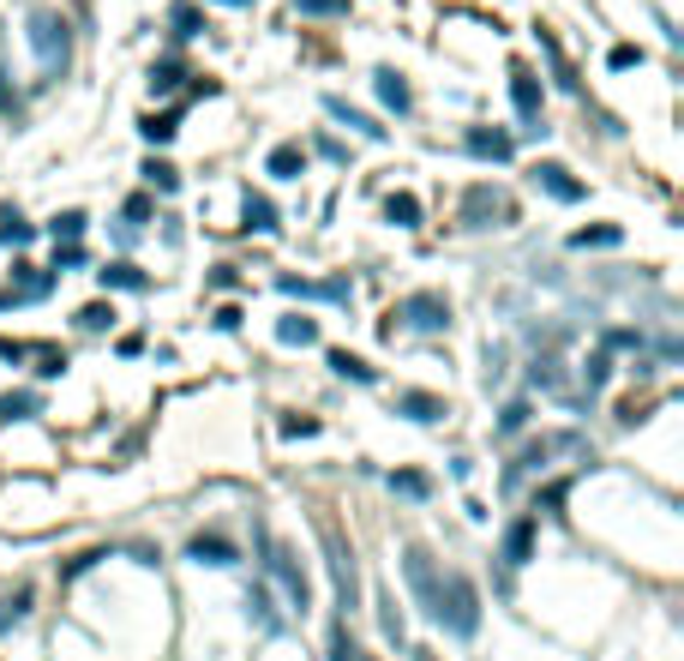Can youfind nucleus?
Returning a JSON list of instances; mask_svg holds the SVG:
<instances>
[{
    "mask_svg": "<svg viewBox=\"0 0 684 661\" xmlns=\"http://www.w3.org/2000/svg\"><path fill=\"white\" fill-rule=\"evenodd\" d=\"M253 547H259V571H264V584H276V589H283V601H288L283 613H300V620H307V608H312V584H307V571H300L295 547H288V542H276V535L264 530L259 518H253Z\"/></svg>",
    "mask_w": 684,
    "mask_h": 661,
    "instance_id": "nucleus-1",
    "label": "nucleus"
},
{
    "mask_svg": "<svg viewBox=\"0 0 684 661\" xmlns=\"http://www.w3.org/2000/svg\"><path fill=\"white\" fill-rule=\"evenodd\" d=\"M378 331H385V338H397V331H414V338H444V331H451V301H444L439 289H414V295H402L397 307L385 313Z\"/></svg>",
    "mask_w": 684,
    "mask_h": 661,
    "instance_id": "nucleus-2",
    "label": "nucleus"
},
{
    "mask_svg": "<svg viewBox=\"0 0 684 661\" xmlns=\"http://www.w3.org/2000/svg\"><path fill=\"white\" fill-rule=\"evenodd\" d=\"M558 452H570V457H594V445L582 440V433H541V440H529V445L517 452V463L504 469V493H517L529 475H541V469L553 463Z\"/></svg>",
    "mask_w": 684,
    "mask_h": 661,
    "instance_id": "nucleus-3",
    "label": "nucleus"
},
{
    "mask_svg": "<svg viewBox=\"0 0 684 661\" xmlns=\"http://www.w3.org/2000/svg\"><path fill=\"white\" fill-rule=\"evenodd\" d=\"M30 54H37V66H42V78H61L66 66H73V30H66V18L61 13H49V7H37L30 13Z\"/></svg>",
    "mask_w": 684,
    "mask_h": 661,
    "instance_id": "nucleus-4",
    "label": "nucleus"
},
{
    "mask_svg": "<svg viewBox=\"0 0 684 661\" xmlns=\"http://www.w3.org/2000/svg\"><path fill=\"white\" fill-rule=\"evenodd\" d=\"M402 577H409V589H414V601H421L426 620H439L451 571H439V559L426 554V547H402Z\"/></svg>",
    "mask_w": 684,
    "mask_h": 661,
    "instance_id": "nucleus-5",
    "label": "nucleus"
},
{
    "mask_svg": "<svg viewBox=\"0 0 684 661\" xmlns=\"http://www.w3.org/2000/svg\"><path fill=\"white\" fill-rule=\"evenodd\" d=\"M324 559H331V584H336V608L354 613L361 608V565H354V554L343 547V535L324 523Z\"/></svg>",
    "mask_w": 684,
    "mask_h": 661,
    "instance_id": "nucleus-6",
    "label": "nucleus"
},
{
    "mask_svg": "<svg viewBox=\"0 0 684 661\" xmlns=\"http://www.w3.org/2000/svg\"><path fill=\"white\" fill-rule=\"evenodd\" d=\"M492 217L499 223H517V205H511V193H499V187H468L463 193V229H492Z\"/></svg>",
    "mask_w": 684,
    "mask_h": 661,
    "instance_id": "nucleus-7",
    "label": "nucleus"
},
{
    "mask_svg": "<svg viewBox=\"0 0 684 661\" xmlns=\"http://www.w3.org/2000/svg\"><path fill=\"white\" fill-rule=\"evenodd\" d=\"M534 542H541V523L522 511V518H511L504 523V535H499V565L504 571H522L534 559Z\"/></svg>",
    "mask_w": 684,
    "mask_h": 661,
    "instance_id": "nucleus-8",
    "label": "nucleus"
},
{
    "mask_svg": "<svg viewBox=\"0 0 684 661\" xmlns=\"http://www.w3.org/2000/svg\"><path fill=\"white\" fill-rule=\"evenodd\" d=\"M49 295H54V271H42V265L18 259V265H13V283L0 289V313L18 307V301H49Z\"/></svg>",
    "mask_w": 684,
    "mask_h": 661,
    "instance_id": "nucleus-9",
    "label": "nucleus"
},
{
    "mask_svg": "<svg viewBox=\"0 0 684 661\" xmlns=\"http://www.w3.org/2000/svg\"><path fill=\"white\" fill-rule=\"evenodd\" d=\"M529 181L541 187L546 199H558V205H582V193H589V187H582L577 175L565 169V163H553V156H541V163H534V169H529Z\"/></svg>",
    "mask_w": 684,
    "mask_h": 661,
    "instance_id": "nucleus-10",
    "label": "nucleus"
},
{
    "mask_svg": "<svg viewBox=\"0 0 684 661\" xmlns=\"http://www.w3.org/2000/svg\"><path fill=\"white\" fill-rule=\"evenodd\" d=\"M511 103L522 115V132H546V115H541V78L529 66H511Z\"/></svg>",
    "mask_w": 684,
    "mask_h": 661,
    "instance_id": "nucleus-11",
    "label": "nucleus"
},
{
    "mask_svg": "<svg viewBox=\"0 0 684 661\" xmlns=\"http://www.w3.org/2000/svg\"><path fill=\"white\" fill-rule=\"evenodd\" d=\"M276 289H283V295H300V301H331V307H349V295H354L349 271L331 277V283H307V277H276Z\"/></svg>",
    "mask_w": 684,
    "mask_h": 661,
    "instance_id": "nucleus-12",
    "label": "nucleus"
},
{
    "mask_svg": "<svg viewBox=\"0 0 684 661\" xmlns=\"http://www.w3.org/2000/svg\"><path fill=\"white\" fill-rule=\"evenodd\" d=\"M246 620L259 625V632H288V613L276 608V596H271V584H264V577H253V584H246Z\"/></svg>",
    "mask_w": 684,
    "mask_h": 661,
    "instance_id": "nucleus-13",
    "label": "nucleus"
},
{
    "mask_svg": "<svg viewBox=\"0 0 684 661\" xmlns=\"http://www.w3.org/2000/svg\"><path fill=\"white\" fill-rule=\"evenodd\" d=\"M186 559H193V565H241V547L229 542V535L222 530H198L193 542H186Z\"/></svg>",
    "mask_w": 684,
    "mask_h": 661,
    "instance_id": "nucleus-14",
    "label": "nucleus"
},
{
    "mask_svg": "<svg viewBox=\"0 0 684 661\" xmlns=\"http://www.w3.org/2000/svg\"><path fill=\"white\" fill-rule=\"evenodd\" d=\"M463 144H468V156H480V163H511V156H517V139L499 132V127H468Z\"/></svg>",
    "mask_w": 684,
    "mask_h": 661,
    "instance_id": "nucleus-15",
    "label": "nucleus"
},
{
    "mask_svg": "<svg viewBox=\"0 0 684 661\" xmlns=\"http://www.w3.org/2000/svg\"><path fill=\"white\" fill-rule=\"evenodd\" d=\"M324 115H331V120H343V127H354L361 139H373V144H378V139H390V127H378V120L366 115V109H354L349 97H336V91L324 97Z\"/></svg>",
    "mask_w": 684,
    "mask_h": 661,
    "instance_id": "nucleus-16",
    "label": "nucleus"
},
{
    "mask_svg": "<svg viewBox=\"0 0 684 661\" xmlns=\"http://www.w3.org/2000/svg\"><path fill=\"white\" fill-rule=\"evenodd\" d=\"M607 379H612V349H594L589 361L577 367V403H582V409L607 391Z\"/></svg>",
    "mask_w": 684,
    "mask_h": 661,
    "instance_id": "nucleus-17",
    "label": "nucleus"
},
{
    "mask_svg": "<svg viewBox=\"0 0 684 661\" xmlns=\"http://www.w3.org/2000/svg\"><path fill=\"white\" fill-rule=\"evenodd\" d=\"M397 416H409V421H421V428H433V421L451 416V403L433 397V391H397Z\"/></svg>",
    "mask_w": 684,
    "mask_h": 661,
    "instance_id": "nucleus-18",
    "label": "nucleus"
},
{
    "mask_svg": "<svg viewBox=\"0 0 684 661\" xmlns=\"http://www.w3.org/2000/svg\"><path fill=\"white\" fill-rule=\"evenodd\" d=\"M373 85H378V103H385V109H397V115H409V109H414V91H409V78H402L397 66H378Z\"/></svg>",
    "mask_w": 684,
    "mask_h": 661,
    "instance_id": "nucleus-19",
    "label": "nucleus"
},
{
    "mask_svg": "<svg viewBox=\"0 0 684 661\" xmlns=\"http://www.w3.org/2000/svg\"><path fill=\"white\" fill-rule=\"evenodd\" d=\"M241 229H253V234H276L283 223H276V205L264 193H253L246 187V199H241Z\"/></svg>",
    "mask_w": 684,
    "mask_h": 661,
    "instance_id": "nucleus-20",
    "label": "nucleus"
},
{
    "mask_svg": "<svg viewBox=\"0 0 684 661\" xmlns=\"http://www.w3.org/2000/svg\"><path fill=\"white\" fill-rule=\"evenodd\" d=\"M96 283H103V289H127V295H144V289H151V277H144L132 259H108L103 271H96Z\"/></svg>",
    "mask_w": 684,
    "mask_h": 661,
    "instance_id": "nucleus-21",
    "label": "nucleus"
},
{
    "mask_svg": "<svg viewBox=\"0 0 684 661\" xmlns=\"http://www.w3.org/2000/svg\"><path fill=\"white\" fill-rule=\"evenodd\" d=\"M300 169H307V144H295V139L264 156V175H276V181H300Z\"/></svg>",
    "mask_w": 684,
    "mask_h": 661,
    "instance_id": "nucleus-22",
    "label": "nucleus"
},
{
    "mask_svg": "<svg viewBox=\"0 0 684 661\" xmlns=\"http://www.w3.org/2000/svg\"><path fill=\"white\" fill-rule=\"evenodd\" d=\"M276 343H288V349H312V343H319V319H307V313L276 319Z\"/></svg>",
    "mask_w": 684,
    "mask_h": 661,
    "instance_id": "nucleus-23",
    "label": "nucleus"
},
{
    "mask_svg": "<svg viewBox=\"0 0 684 661\" xmlns=\"http://www.w3.org/2000/svg\"><path fill=\"white\" fill-rule=\"evenodd\" d=\"M181 78H186V61H181V54H163V61L144 73V85H151V97H168L175 85H181Z\"/></svg>",
    "mask_w": 684,
    "mask_h": 661,
    "instance_id": "nucleus-24",
    "label": "nucleus"
},
{
    "mask_svg": "<svg viewBox=\"0 0 684 661\" xmlns=\"http://www.w3.org/2000/svg\"><path fill=\"white\" fill-rule=\"evenodd\" d=\"M534 37H541V49H546V61H553V78H558V91H577V66H570V54L565 49H558V37H553V30H534Z\"/></svg>",
    "mask_w": 684,
    "mask_h": 661,
    "instance_id": "nucleus-25",
    "label": "nucleus"
},
{
    "mask_svg": "<svg viewBox=\"0 0 684 661\" xmlns=\"http://www.w3.org/2000/svg\"><path fill=\"white\" fill-rule=\"evenodd\" d=\"M324 361H331V373H336V379H354V385H378V367H366L361 355H349V349H331Z\"/></svg>",
    "mask_w": 684,
    "mask_h": 661,
    "instance_id": "nucleus-26",
    "label": "nucleus"
},
{
    "mask_svg": "<svg viewBox=\"0 0 684 661\" xmlns=\"http://www.w3.org/2000/svg\"><path fill=\"white\" fill-rule=\"evenodd\" d=\"M30 601H37V589H30V584H18L13 596H0V632L25 625V620H30Z\"/></svg>",
    "mask_w": 684,
    "mask_h": 661,
    "instance_id": "nucleus-27",
    "label": "nucleus"
},
{
    "mask_svg": "<svg viewBox=\"0 0 684 661\" xmlns=\"http://www.w3.org/2000/svg\"><path fill=\"white\" fill-rule=\"evenodd\" d=\"M37 241V223L18 217V205H0V246H30Z\"/></svg>",
    "mask_w": 684,
    "mask_h": 661,
    "instance_id": "nucleus-28",
    "label": "nucleus"
},
{
    "mask_svg": "<svg viewBox=\"0 0 684 661\" xmlns=\"http://www.w3.org/2000/svg\"><path fill=\"white\" fill-rule=\"evenodd\" d=\"M30 416H42L37 391H7V397H0V421H7V428H13V421H30Z\"/></svg>",
    "mask_w": 684,
    "mask_h": 661,
    "instance_id": "nucleus-29",
    "label": "nucleus"
},
{
    "mask_svg": "<svg viewBox=\"0 0 684 661\" xmlns=\"http://www.w3.org/2000/svg\"><path fill=\"white\" fill-rule=\"evenodd\" d=\"M139 132H144L151 144H168L175 132H181V109H163V115L151 109V115H139Z\"/></svg>",
    "mask_w": 684,
    "mask_h": 661,
    "instance_id": "nucleus-30",
    "label": "nucleus"
},
{
    "mask_svg": "<svg viewBox=\"0 0 684 661\" xmlns=\"http://www.w3.org/2000/svg\"><path fill=\"white\" fill-rule=\"evenodd\" d=\"M73 325L85 331V338H103V331H115V307L108 301H91V307H78Z\"/></svg>",
    "mask_w": 684,
    "mask_h": 661,
    "instance_id": "nucleus-31",
    "label": "nucleus"
},
{
    "mask_svg": "<svg viewBox=\"0 0 684 661\" xmlns=\"http://www.w3.org/2000/svg\"><path fill=\"white\" fill-rule=\"evenodd\" d=\"M529 421H534V403H529V397H511V403H504V416H499V428H492V433H499V440H517V433L529 428Z\"/></svg>",
    "mask_w": 684,
    "mask_h": 661,
    "instance_id": "nucleus-32",
    "label": "nucleus"
},
{
    "mask_svg": "<svg viewBox=\"0 0 684 661\" xmlns=\"http://www.w3.org/2000/svg\"><path fill=\"white\" fill-rule=\"evenodd\" d=\"M619 241H624L619 223H594V229H577V234H570V246H577V253H589V246H619Z\"/></svg>",
    "mask_w": 684,
    "mask_h": 661,
    "instance_id": "nucleus-33",
    "label": "nucleus"
},
{
    "mask_svg": "<svg viewBox=\"0 0 684 661\" xmlns=\"http://www.w3.org/2000/svg\"><path fill=\"white\" fill-rule=\"evenodd\" d=\"M385 223H397V229H414V223H421V199H414V193H390V199H385Z\"/></svg>",
    "mask_w": 684,
    "mask_h": 661,
    "instance_id": "nucleus-34",
    "label": "nucleus"
},
{
    "mask_svg": "<svg viewBox=\"0 0 684 661\" xmlns=\"http://www.w3.org/2000/svg\"><path fill=\"white\" fill-rule=\"evenodd\" d=\"M168 25H175V37H181V42H193L198 30H210V25H205V13H198L193 0H181V7L168 13Z\"/></svg>",
    "mask_w": 684,
    "mask_h": 661,
    "instance_id": "nucleus-35",
    "label": "nucleus"
},
{
    "mask_svg": "<svg viewBox=\"0 0 684 661\" xmlns=\"http://www.w3.org/2000/svg\"><path fill=\"white\" fill-rule=\"evenodd\" d=\"M390 493H402V499H433V475H421V469H397V475H390Z\"/></svg>",
    "mask_w": 684,
    "mask_h": 661,
    "instance_id": "nucleus-36",
    "label": "nucleus"
},
{
    "mask_svg": "<svg viewBox=\"0 0 684 661\" xmlns=\"http://www.w3.org/2000/svg\"><path fill=\"white\" fill-rule=\"evenodd\" d=\"M139 175L156 187V193H175V187H181V169H175V163H163V156H144Z\"/></svg>",
    "mask_w": 684,
    "mask_h": 661,
    "instance_id": "nucleus-37",
    "label": "nucleus"
},
{
    "mask_svg": "<svg viewBox=\"0 0 684 661\" xmlns=\"http://www.w3.org/2000/svg\"><path fill=\"white\" fill-rule=\"evenodd\" d=\"M565 499H570V481H546V487L534 493V511H546V518H565Z\"/></svg>",
    "mask_w": 684,
    "mask_h": 661,
    "instance_id": "nucleus-38",
    "label": "nucleus"
},
{
    "mask_svg": "<svg viewBox=\"0 0 684 661\" xmlns=\"http://www.w3.org/2000/svg\"><path fill=\"white\" fill-rule=\"evenodd\" d=\"M331 661H366V649L349 637V625H343V620L331 625Z\"/></svg>",
    "mask_w": 684,
    "mask_h": 661,
    "instance_id": "nucleus-39",
    "label": "nucleus"
},
{
    "mask_svg": "<svg viewBox=\"0 0 684 661\" xmlns=\"http://www.w3.org/2000/svg\"><path fill=\"white\" fill-rule=\"evenodd\" d=\"M30 361H37V379H61L66 373V349H49V343H37Z\"/></svg>",
    "mask_w": 684,
    "mask_h": 661,
    "instance_id": "nucleus-40",
    "label": "nucleus"
},
{
    "mask_svg": "<svg viewBox=\"0 0 684 661\" xmlns=\"http://www.w3.org/2000/svg\"><path fill=\"white\" fill-rule=\"evenodd\" d=\"M85 229H91V217H85V211H61V217L49 223V234H54V241H78Z\"/></svg>",
    "mask_w": 684,
    "mask_h": 661,
    "instance_id": "nucleus-41",
    "label": "nucleus"
},
{
    "mask_svg": "<svg viewBox=\"0 0 684 661\" xmlns=\"http://www.w3.org/2000/svg\"><path fill=\"white\" fill-rule=\"evenodd\" d=\"M504 373H511V349H504V343H487V373H480L487 379V391L504 385Z\"/></svg>",
    "mask_w": 684,
    "mask_h": 661,
    "instance_id": "nucleus-42",
    "label": "nucleus"
},
{
    "mask_svg": "<svg viewBox=\"0 0 684 661\" xmlns=\"http://www.w3.org/2000/svg\"><path fill=\"white\" fill-rule=\"evenodd\" d=\"M78 265H85V246H78V241H54V265H49V271L61 277V271H78Z\"/></svg>",
    "mask_w": 684,
    "mask_h": 661,
    "instance_id": "nucleus-43",
    "label": "nucleus"
},
{
    "mask_svg": "<svg viewBox=\"0 0 684 661\" xmlns=\"http://www.w3.org/2000/svg\"><path fill=\"white\" fill-rule=\"evenodd\" d=\"M295 13H307V18H343V13H349V0H295Z\"/></svg>",
    "mask_w": 684,
    "mask_h": 661,
    "instance_id": "nucleus-44",
    "label": "nucleus"
},
{
    "mask_svg": "<svg viewBox=\"0 0 684 661\" xmlns=\"http://www.w3.org/2000/svg\"><path fill=\"white\" fill-rule=\"evenodd\" d=\"M378 608H385V613H378L385 637H390V644H402V613H397V596H378Z\"/></svg>",
    "mask_w": 684,
    "mask_h": 661,
    "instance_id": "nucleus-45",
    "label": "nucleus"
},
{
    "mask_svg": "<svg viewBox=\"0 0 684 661\" xmlns=\"http://www.w3.org/2000/svg\"><path fill=\"white\" fill-rule=\"evenodd\" d=\"M607 66L612 73H631V66H643V49H636V42H619V49L607 54Z\"/></svg>",
    "mask_w": 684,
    "mask_h": 661,
    "instance_id": "nucleus-46",
    "label": "nucleus"
},
{
    "mask_svg": "<svg viewBox=\"0 0 684 661\" xmlns=\"http://www.w3.org/2000/svg\"><path fill=\"white\" fill-rule=\"evenodd\" d=\"M151 211H156L151 193H132V199H127V223H132V229H139V223H151Z\"/></svg>",
    "mask_w": 684,
    "mask_h": 661,
    "instance_id": "nucleus-47",
    "label": "nucleus"
},
{
    "mask_svg": "<svg viewBox=\"0 0 684 661\" xmlns=\"http://www.w3.org/2000/svg\"><path fill=\"white\" fill-rule=\"evenodd\" d=\"M312 433H319L312 416H283V440H312Z\"/></svg>",
    "mask_w": 684,
    "mask_h": 661,
    "instance_id": "nucleus-48",
    "label": "nucleus"
},
{
    "mask_svg": "<svg viewBox=\"0 0 684 661\" xmlns=\"http://www.w3.org/2000/svg\"><path fill=\"white\" fill-rule=\"evenodd\" d=\"M241 319H246V313L234 307V301H229V307H217V331H241Z\"/></svg>",
    "mask_w": 684,
    "mask_h": 661,
    "instance_id": "nucleus-49",
    "label": "nucleus"
},
{
    "mask_svg": "<svg viewBox=\"0 0 684 661\" xmlns=\"http://www.w3.org/2000/svg\"><path fill=\"white\" fill-rule=\"evenodd\" d=\"M241 283V271H234V265H217V271H210V289H234Z\"/></svg>",
    "mask_w": 684,
    "mask_h": 661,
    "instance_id": "nucleus-50",
    "label": "nucleus"
},
{
    "mask_svg": "<svg viewBox=\"0 0 684 661\" xmlns=\"http://www.w3.org/2000/svg\"><path fill=\"white\" fill-rule=\"evenodd\" d=\"M0 361H30V343H7L0 338Z\"/></svg>",
    "mask_w": 684,
    "mask_h": 661,
    "instance_id": "nucleus-51",
    "label": "nucleus"
},
{
    "mask_svg": "<svg viewBox=\"0 0 684 661\" xmlns=\"http://www.w3.org/2000/svg\"><path fill=\"white\" fill-rule=\"evenodd\" d=\"M319 156H331V163H349V151H343L336 139H319Z\"/></svg>",
    "mask_w": 684,
    "mask_h": 661,
    "instance_id": "nucleus-52",
    "label": "nucleus"
},
{
    "mask_svg": "<svg viewBox=\"0 0 684 661\" xmlns=\"http://www.w3.org/2000/svg\"><path fill=\"white\" fill-rule=\"evenodd\" d=\"M127 554H132V559H139V565H156V559H163V554H156V547H144V542H132V547H127Z\"/></svg>",
    "mask_w": 684,
    "mask_h": 661,
    "instance_id": "nucleus-53",
    "label": "nucleus"
},
{
    "mask_svg": "<svg viewBox=\"0 0 684 661\" xmlns=\"http://www.w3.org/2000/svg\"><path fill=\"white\" fill-rule=\"evenodd\" d=\"M409 656H414V661H439V656H433V649H409Z\"/></svg>",
    "mask_w": 684,
    "mask_h": 661,
    "instance_id": "nucleus-54",
    "label": "nucleus"
},
{
    "mask_svg": "<svg viewBox=\"0 0 684 661\" xmlns=\"http://www.w3.org/2000/svg\"><path fill=\"white\" fill-rule=\"evenodd\" d=\"M222 7H253V0H222Z\"/></svg>",
    "mask_w": 684,
    "mask_h": 661,
    "instance_id": "nucleus-55",
    "label": "nucleus"
}]
</instances>
